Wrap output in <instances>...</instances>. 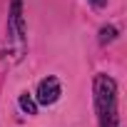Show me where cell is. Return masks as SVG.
I'll return each mask as SVG.
<instances>
[{
  "mask_svg": "<svg viewBox=\"0 0 127 127\" xmlns=\"http://www.w3.org/2000/svg\"><path fill=\"white\" fill-rule=\"evenodd\" d=\"M60 95H62V90H60L57 77H45V80L37 85L35 102H37V105H52V102H57V97H60Z\"/></svg>",
  "mask_w": 127,
  "mask_h": 127,
  "instance_id": "cell-1",
  "label": "cell"
},
{
  "mask_svg": "<svg viewBox=\"0 0 127 127\" xmlns=\"http://www.w3.org/2000/svg\"><path fill=\"white\" fill-rule=\"evenodd\" d=\"M8 28H10V32H13L15 37H23V35H25V23H23V0H13Z\"/></svg>",
  "mask_w": 127,
  "mask_h": 127,
  "instance_id": "cell-2",
  "label": "cell"
},
{
  "mask_svg": "<svg viewBox=\"0 0 127 127\" xmlns=\"http://www.w3.org/2000/svg\"><path fill=\"white\" fill-rule=\"evenodd\" d=\"M18 105H20V110L25 112V115H37V102H35V97L32 95H20V100H18Z\"/></svg>",
  "mask_w": 127,
  "mask_h": 127,
  "instance_id": "cell-3",
  "label": "cell"
},
{
  "mask_svg": "<svg viewBox=\"0 0 127 127\" xmlns=\"http://www.w3.org/2000/svg\"><path fill=\"white\" fill-rule=\"evenodd\" d=\"M115 37H117V30H115L112 25H107V28L100 30V42H112Z\"/></svg>",
  "mask_w": 127,
  "mask_h": 127,
  "instance_id": "cell-4",
  "label": "cell"
},
{
  "mask_svg": "<svg viewBox=\"0 0 127 127\" xmlns=\"http://www.w3.org/2000/svg\"><path fill=\"white\" fill-rule=\"evenodd\" d=\"M90 3H95V5H102V3H105V0H90Z\"/></svg>",
  "mask_w": 127,
  "mask_h": 127,
  "instance_id": "cell-5",
  "label": "cell"
}]
</instances>
